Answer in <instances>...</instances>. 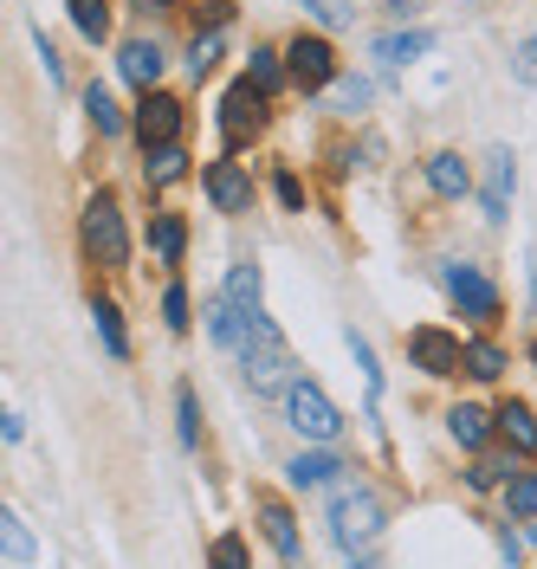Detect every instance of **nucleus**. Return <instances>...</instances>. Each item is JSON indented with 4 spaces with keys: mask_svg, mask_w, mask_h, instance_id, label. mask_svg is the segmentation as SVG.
Segmentation results:
<instances>
[{
    "mask_svg": "<svg viewBox=\"0 0 537 569\" xmlns=\"http://www.w3.org/2000/svg\"><path fill=\"white\" fill-rule=\"evenodd\" d=\"M208 337H215L220 350L240 356V369H247L252 389H286L291 382V350L259 305H233L227 291L208 298Z\"/></svg>",
    "mask_w": 537,
    "mask_h": 569,
    "instance_id": "obj_1",
    "label": "nucleus"
},
{
    "mask_svg": "<svg viewBox=\"0 0 537 569\" xmlns=\"http://www.w3.org/2000/svg\"><path fill=\"white\" fill-rule=\"evenodd\" d=\"M382 531V498L350 486V492L330 498V537H337V550L344 557H369V537Z\"/></svg>",
    "mask_w": 537,
    "mask_h": 569,
    "instance_id": "obj_2",
    "label": "nucleus"
},
{
    "mask_svg": "<svg viewBox=\"0 0 537 569\" xmlns=\"http://www.w3.org/2000/svg\"><path fill=\"white\" fill-rule=\"evenodd\" d=\"M286 415H291V427H298L305 440H318V447H330V440L344 433V415H337V401H330L318 382H298V376L286 382Z\"/></svg>",
    "mask_w": 537,
    "mask_h": 569,
    "instance_id": "obj_3",
    "label": "nucleus"
},
{
    "mask_svg": "<svg viewBox=\"0 0 537 569\" xmlns=\"http://www.w3.org/2000/svg\"><path fill=\"white\" fill-rule=\"evenodd\" d=\"M84 247L98 252L105 266H123L130 259V233H123V213H117L110 194H91L84 201Z\"/></svg>",
    "mask_w": 537,
    "mask_h": 569,
    "instance_id": "obj_4",
    "label": "nucleus"
},
{
    "mask_svg": "<svg viewBox=\"0 0 537 569\" xmlns=\"http://www.w3.org/2000/svg\"><path fill=\"white\" fill-rule=\"evenodd\" d=\"M440 284L454 291V305H460L466 318H479V323L499 318V284L486 279L479 266H460V259H454V266H440Z\"/></svg>",
    "mask_w": 537,
    "mask_h": 569,
    "instance_id": "obj_5",
    "label": "nucleus"
},
{
    "mask_svg": "<svg viewBox=\"0 0 537 569\" xmlns=\"http://www.w3.org/2000/svg\"><path fill=\"white\" fill-rule=\"evenodd\" d=\"M286 78L298 84V91H324V84L337 78V52H330L324 39H305V33H298V39L286 46Z\"/></svg>",
    "mask_w": 537,
    "mask_h": 569,
    "instance_id": "obj_6",
    "label": "nucleus"
},
{
    "mask_svg": "<svg viewBox=\"0 0 537 569\" xmlns=\"http://www.w3.org/2000/svg\"><path fill=\"white\" fill-rule=\"evenodd\" d=\"M259 123H266V91H259L252 78H240V84L220 98V137H227V142H247Z\"/></svg>",
    "mask_w": 537,
    "mask_h": 569,
    "instance_id": "obj_7",
    "label": "nucleus"
},
{
    "mask_svg": "<svg viewBox=\"0 0 537 569\" xmlns=\"http://www.w3.org/2000/svg\"><path fill=\"white\" fill-rule=\"evenodd\" d=\"M511 181H518L511 149H493V156H486V188H479V213H486V220H505V208H511Z\"/></svg>",
    "mask_w": 537,
    "mask_h": 569,
    "instance_id": "obj_8",
    "label": "nucleus"
},
{
    "mask_svg": "<svg viewBox=\"0 0 537 569\" xmlns=\"http://www.w3.org/2000/svg\"><path fill=\"white\" fill-rule=\"evenodd\" d=\"M408 356H415V369H428V376H454V369H460V343H454L447 330H434V323L408 337Z\"/></svg>",
    "mask_w": 537,
    "mask_h": 569,
    "instance_id": "obj_9",
    "label": "nucleus"
},
{
    "mask_svg": "<svg viewBox=\"0 0 537 569\" xmlns=\"http://www.w3.org/2000/svg\"><path fill=\"white\" fill-rule=\"evenodd\" d=\"M208 201H215L220 213H247L252 208V176L240 162H215V169H208Z\"/></svg>",
    "mask_w": 537,
    "mask_h": 569,
    "instance_id": "obj_10",
    "label": "nucleus"
},
{
    "mask_svg": "<svg viewBox=\"0 0 537 569\" xmlns=\"http://www.w3.org/2000/svg\"><path fill=\"white\" fill-rule=\"evenodd\" d=\"M137 137L149 142H176L181 137V104L176 98H162V91H143V110H137Z\"/></svg>",
    "mask_w": 537,
    "mask_h": 569,
    "instance_id": "obj_11",
    "label": "nucleus"
},
{
    "mask_svg": "<svg viewBox=\"0 0 537 569\" xmlns=\"http://www.w3.org/2000/svg\"><path fill=\"white\" fill-rule=\"evenodd\" d=\"M117 71H123L137 91H156V78H162V46H156V39H130V46L117 52Z\"/></svg>",
    "mask_w": 537,
    "mask_h": 569,
    "instance_id": "obj_12",
    "label": "nucleus"
},
{
    "mask_svg": "<svg viewBox=\"0 0 537 569\" xmlns=\"http://www.w3.org/2000/svg\"><path fill=\"white\" fill-rule=\"evenodd\" d=\"M259 525H266V543H272L286 563H298V557H305V543H298V525H291L286 505H272V498H266V505H259Z\"/></svg>",
    "mask_w": 537,
    "mask_h": 569,
    "instance_id": "obj_13",
    "label": "nucleus"
},
{
    "mask_svg": "<svg viewBox=\"0 0 537 569\" xmlns=\"http://www.w3.org/2000/svg\"><path fill=\"white\" fill-rule=\"evenodd\" d=\"M337 472H344V460H337V453H298V460L286 466V479L298 486V492H318V486H330Z\"/></svg>",
    "mask_w": 537,
    "mask_h": 569,
    "instance_id": "obj_14",
    "label": "nucleus"
},
{
    "mask_svg": "<svg viewBox=\"0 0 537 569\" xmlns=\"http://www.w3.org/2000/svg\"><path fill=\"white\" fill-rule=\"evenodd\" d=\"M493 421H499V433L518 447V453H537V421H531V408H525V401H505Z\"/></svg>",
    "mask_w": 537,
    "mask_h": 569,
    "instance_id": "obj_15",
    "label": "nucleus"
},
{
    "mask_svg": "<svg viewBox=\"0 0 537 569\" xmlns=\"http://www.w3.org/2000/svg\"><path fill=\"white\" fill-rule=\"evenodd\" d=\"M421 52H434V33H382L376 39V59L382 66H408V59H421Z\"/></svg>",
    "mask_w": 537,
    "mask_h": 569,
    "instance_id": "obj_16",
    "label": "nucleus"
},
{
    "mask_svg": "<svg viewBox=\"0 0 537 569\" xmlns=\"http://www.w3.org/2000/svg\"><path fill=\"white\" fill-rule=\"evenodd\" d=\"M447 433H454L460 447H486V433H493V415H486V408H473V401H460V408L447 415Z\"/></svg>",
    "mask_w": 537,
    "mask_h": 569,
    "instance_id": "obj_17",
    "label": "nucleus"
},
{
    "mask_svg": "<svg viewBox=\"0 0 537 569\" xmlns=\"http://www.w3.org/2000/svg\"><path fill=\"white\" fill-rule=\"evenodd\" d=\"M428 188H434V194H466L473 176H466L460 156H447V149H440V156H428Z\"/></svg>",
    "mask_w": 537,
    "mask_h": 569,
    "instance_id": "obj_18",
    "label": "nucleus"
},
{
    "mask_svg": "<svg viewBox=\"0 0 537 569\" xmlns=\"http://www.w3.org/2000/svg\"><path fill=\"white\" fill-rule=\"evenodd\" d=\"M0 557H13V563H33V557H39L33 531H27V525L7 511V505H0Z\"/></svg>",
    "mask_w": 537,
    "mask_h": 569,
    "instance_id": "obj_19",
    "label": "nucleus"
},
{
    "mask_svg": "<svg viewBox=\"0 0 537 569\" xmlns=\"http://www.w3.org/2000/svg\"><path fill=\"white\" fill-rule=\"evenodd\" d=\"M149 240H156V259H162V266H176V259H181V247H188V227H181L176 213H156Z\"/></svg>",
    "mask_w": 537,
    "mask_h": 569,
    "instance_id": "obj_20",
    "label": "nucleus"
},
{
    "mask_svg": "<svg viewBox=\"0 0 537 569\" xmlns=\"http://www.w3.org/2000/svg\"><path fill=\"white\" fill-rule=\"evenodd\" d=\"M91 323H98V337H105L110 356H130V337H123V318H117L110 298H91Z\"/></svg>",
    "mask_w": 537,
    "mask_h": 569,
    "instance_id": "obj_21",
    "label": "nucleus"
},
{
    "mask_svg": "<svg viewBox=\"0 0 537 569\" xmlns=\"http://www.w3.org/2000/svg\"><path fill=\"white\" fill-rule=\"evenodd\" d=\"M460 362H466V376H479V382H499L505 376V350L499 343H466Z\"/></svg>",
    "mask_w": 537,
    "mask_h": 569,
    "instance_id": "obj_22",
    "label": "nucleus"
},
{
    "mask_svg": "<svg viewBox=\"0 0 537 569\" xmlns=\"http://www.w3.org/2000/svg\"><path fill=\"white\" fill-rule=\"evenodd\" d=\"M505 505H511V518H537V472H505Z\"/></svg>",
    "mask_w": 537,
    "mask_h": 569,
    "instance_id": "obj_23",
    "label": "nucleus"
},
{
    "mask_svg": "<svg viewBox=\"0 0 537 569\" xmlns=\"http://www.w3.org/2000/svg\"><path fill=\"white\" fill-rule=\"evenodd\" d=\"M66 7H72V27L91 39V46L110 33V7H105V0H66Z\"/></svg>",
    "mask_w": 537,
    "mask_h": 569,
    "instance_id": "obj_24",
    "label": "nucleus"
},
{
    "mask_svg": "<svg viewBox=\"0 0 537 569\" xmlns=\"http://www.w3.org/2000/svg\"><path fill=\"white\" fill-rule=\"evenodd\" d=\"M149 181H181V169H188V156H181V142H149Z\"/></svg>",
    "mask_w": 537,
    "mask_h": 569,
    "instance_id": "obj_25",
    "label": "nucleus"
},
{
    "mask_svg": "<svg viewBox=\"0 0 537 569\" xmlns=\"http://www.w3.org/2000/svg\"><path fill=\"white\" fill-rule=\"evenodd\" d=\"M84 110H91L98 137H117V130H123V110H117V104L105 98V84H91V91H84Z\"/></svg>",
    "mask_w": 537,
    "mask_h": 569,
    "instance_id": "obj_26",
    "label": "nucleus"
},
{
    "mask_svg": "<svg viewBox=\"0 0 537 569\" xmlns=\"http://www.w3.org/2000/svg\"><path fill=\"white\" fill-rule=\"evenodd\" d=\"M259 91H279L286 84V66H279V52H266V46H252V71H247Z\"/></svg>",
    "mask_w": 537,
    "mask_h": 569,
    "instance_id": "obj_27",
    "label": "nucleus"
},
{
    "mask_svg": "<svg viewBox=\"0 0 537 569\" xmlns=\"http://www.w3.org/2000/svg\"><path fill=\"white\" fill-rule=\"evenodd\" d=\"M176 433H181V447H195V440H201V415H195V389H176Z\"/></svg>",
    "mask_w": 537,
    "mask_h": 569,
    "instance_id": "obj_28",
    "label": "nucleus"
},
{
    "mask_svg": "<svg viewBox=\"0 0 537 569\" xmlns=\"http://www.w3.org/2000/svg\"><path fill=\"white\" fill-rule=\"evenodd\" d=\"M215 59H220V33H195V46H188V71H195V78H208Z\"/></svg>",
    "mask_w": 537,
    "mask_h": 569,
    "instance_id": "obj_29",
    "label": "nucleus"
},
{
    "mask_svg": "<svg viewBox=\"0 0 537 569\" xmlns=\"http://www.w3.org/2000/svg\"><path fill=\"white\" fill-rule=\"evenodd\" d=\"M227 298H233V305H259V266H233Z\"/></svg>",
    "mask_w": 537,
    "mask_h": 569,
    "instance_id": "obj_30",
    "label": "nucleus"
},
{
    "mask_svg": "<svg viewBox=\"0 0 537 569\" xmlns=\"http://www.w3.org/2000/svg\"><path fill=\"white\" fill-rule=\"evenodd\" d=\"M330 98H337V110H362L369 104V84L362 78H330Z\"/></svg>",
    "mask_w": 537,
    "mask_h": 569,
    "instance_id": "obj_31",
    "label": "nucleus"
},
{
    "mask_svg": "<svg viewBox=\"0 0 537 569\" xmlns=\"http://www.w3.org/2000/svg\"><path fill=\"white\" fill-rule=\"evenodd\" d=\"M344 343H350V356H357L362 382H369V389H382V369H376V350H369V337H357V330H350V337H344Z\"/></svg>",
    "mask_w": 537,
    "mask_h": 569,
    "instance_id": "obj_32",
    "label": "nucleus"
},
{
    "mask_svg": "<svg viewBox=\"0 0 537 569\" xmlns=\"http://www.w3.org/2000/svg\"><path fill=\"white\" fill-rule=\"evenodd\" d=\"M162 318H169V330H188V291H181V284L162 291Z\"/></svg>",
    "mask_w": 537,
    "mask_h": 569,
    "instance_id": "obj_33",
    "label": "nucleus"
},
{
    "mask_svg": "<svg viewBox=\"0 0 537 569\" xmlns=\"http://www.w3.org/2000/svg\"><path fill=\"white\" fill-rule=\"evenodd\" d=\"M511 71H518V84H537V33L511 52Z\"/></svg>",
    "mask_w": 537,
    "mask_h": 569,
    "instance_id": "obj_34",
    "label": "nucleus"
},
{
    "mask_svg": "<svg viewBox=\"0 0 537 569\" xmlns=\"http://www.w3.org/2000/svg\"><path fill=\"white\" fill-rule=\"evenodd\" d=\"M505 472H511V466H499V460H479L473 472H466V479H473V492H493V486H499Z\"/></svg>",
    "mask_w": 537,
    "mask_h": 569,
    "instance_id": "obj_35",
    "label": "nucleus"
},
{
    "mask_svg": "<svg viewBox=\"0 0 537 569\" xmlns=\"http://www.w3.org/2000/svg\"><path fill=\"white\" fill-rule=\"evenodd\" d=\"M215 563L240 569V563H247V543H240V537H220V543H215Z\"/></svg>",
    "mask_w": 537,
    "mask_h": 569,
    "instance_id": "obj_36",
    "label": "nucleus"
},
{
    "mask_svg": "<svg viewBox=\"0 0 537 569\" xmlns=\"http://www.w3.org/2000/svg\"><path fill=\"white\" fill-rule=\"evenodd\" d=\"M279 201H286V208H305V188H298V176H279Z\"/></svg>",
    "mask_w": 537,
    "mask_h": 569,
    "instance_id": "obj_37",
    "label": "nucleus"
},
{
    "mask_svg": "<svg viewBox=\"0 0 537 569\" xmlns=\"http://www.w3.org/2000/svg\"><path fill=\"white\" fill-rule=\"evenodd\" d=\"M143 7H176V0H143Z\"/></svg>",
    "mask_w": 537,
    "mask_h": 569,
    "instance_id": "obj_38",
    "label": "nucleus"
}]
</instances>
